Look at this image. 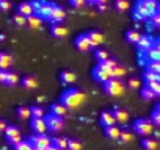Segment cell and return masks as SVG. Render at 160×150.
<instances>
[{
	"instance_id": "obj_14",
	"label": "cell",
	"mask_w": 160,
	"mask_h": 150,
	"mask_svg": "<svg viewBox=\"0 0 160 150\" xmlns=\"http://www.w3.org/2000/svg\"><path fill=\"white\" fill-rule=\"evenodd\" d=\"M154 45V38L152 36H149V35H141V38H140V41L137 42V47H138V50L140 52H146L148 49H151Z\"/></svg>"
},
{
	"instance_id": "obj_43",
	"label": "cell",
	"mask_w": 160,
	"mask_h": 150,
	"mask_svg": "<svg viewBox=\"0 0 160 150\" xmlns=\"http://www.w3.org/2000/svg\"><path fill=\"white\" fill-rule=\"evenodd\" d=\"M151 120H152V124L154 125H157V127H160V110H154L152 113H151Z\"/></svg>"
},
{
	"instance_id": "obj_3",
	"label": "cell",
	"mask_w": 160,
	"mask_h": 150,
	"mask_svg": "<svg viewBox=\"0 0 160 150\" xmlns=\"http://www.w3.org/2000/svg\"><path fill=\"white\" fill-rule=\"evenodd\" d=\"M32 7L35 10V14H38L42 21H50L52 17V10H53V2H47V0H30Z\"/></svg>"
},
{
	"instance_id": "obj_9",
	"label": "cell",
	"mask_w": 160,
	"mask_h": 150,
	"mask_svg": "<svg viewBox=\"0 0 160 150\" xmlns=\"http://www.w3.org/2000/svg\"><path fill=\"white\" fill-rule=\"evenodd\" d=\"M5 136H7V141L10 142V144H18L21 139H22V136H21V130L16 127V125H8L7 127V130H5Z\"/></svg>"
},
{
	"instance_id": "obj_18",
	"label": "cell",
	"mask_w": 160,
	"mask_h": 150,
	"mask_svg": "<svg viewBox=\"0 0 160 150\" xmlns=\"http://www.w3.org/2000/svg\"><path fill=\"white\" fill-rule=\"evenodd\" d=\"M141 55L146 61H160V50L154 45L151 49H148L146 52H141Z\"/></svg>"
},
{
	"instance_id": "obj_46",
	"label": "cell",
	"mask_w": 160,
	"mask_h": 150,
	"mask_svg": "<svg viewBox=\"0 0 160 150\" xmlns=\"http://www.w3.org/2000/svg\"><path fill=\"white\" fill-rule=\"evenodd\" d=\"M10 10H11V2H10V0H0V11L7 13Z\"/></svg>"
},
{
	"instance_id": "obj_47",
	"label": "cell",
	"mask_w": 160,
	"mask_h": 150,
	"mask_svg": "<svg viewBox=\"0 0 160 150\" xmlns=\"http://www.w3.org/2000/svg\"><path fill=\"white\" fill-rule=\"evenodd\" d=\"M149 21H151V24H152L154 27L160 28V13H154V14L149 17Z\"/></svg>"
},
{
	"instance_id": "obj_15",
	"label": "cell",
	"mask_w": 160,
	"mask_h": 150,
	"mask_svg": "<svg viewBox=\"0 0 160 150\" xmlns=\"http://www.w3.org/2000/svg\"><path fill=\"white\" fill-rule=\"evenodd\" d=\"M99 122L101 125L105 128V127H110V125H115L116 120H115V116H113V111H102L101 113V117H99Z\"/></svg>"
},
{
	"instance_id": "obj_7",
	"label": "cell",
	"mask_w": 160,
	"mask_h": 150,
	"mask_svg": "<svg viewBox=\"0 0 160 150\" xmlns=\"http://www.w3.org/2000/svg\"><path fill=\"white\" fill-rule=\"evenodd\" d=\"M27 139L30 141V144L33 147H44V148H47V147L52 145V138L47 136L46 133H35V134L28 136Z\"/></svg>"
},
{
	"instance_id": "obj_59",
	"label": "cell",
	"mask_w": 160,
	"mask_h": 150,
	"mask_svg": "<svg viewBox=\"0 0 160 150\" xmlns=\"http://www.w3.org/2000/svg\"><path fill=\"white\" fill-rule=\"evenodd\" d=\"M157 110H160V103H158V105H157Z\"/></svg>"
},
{
	"instance_id": "obj_22",
	"label": "cell",
	"mask_w": 160,
	"mask_h": 150,
	"mask_svg": "<svg viewBox=\"0 0 160 150\" xmlns=\"http://www.w3.org/2000/svg\"><path fill=\"white\" fill-rule=\"evenodd\" d=\"M105 134H107V138H108V139L116 141V139H119L121 128H119L116 124H115V125H110V127H105Z\"/></svg>"
},
{
	"instance_id": "obj_39",
	"label": "cell",
	"mask_w": 160,
	"mask_h": 150,
	"mask_svg": "<svg viewBox=\"0 0 160 150\" xmlns=\"http://www.w3.org/2000/svg\"><path fill=\"white\" fill-rule=\"evenodd\" d=\"M30 110H32V117H46L47 114L42 106H32Z\"/></svg>"
},
{
	"instance_id": "obj_57",
	"label": "cell",
	"mask_w": 160,
	"mask_h": 150,
	"mask_svg": "<svg viewBox=\"0 0 160 150\" xmlns=\"http://www.w3.org/2000/svg\"><path fill=\"white\" fill-rule=\"evenodd\" d=\"M0 41H5V35H2V33H0Z\"/></svg>"
},
{
	"instance_id": "obj_5",
	"label": "cell",
	"mask_w": 160,
	"mask_h": 150,
	"mask_svg": "<svg viewBox=\"0 0 160 150\" xmlns=\"http://www.w3.org/2000/svg\"><path fill=\"white\" fill-rule=\"evenodd\" d=\"M104 91H105V94L110 96V97H119V96L124 94V85H122L121 80L112 77L110 80H107V82L104 83Z\"/></svg>"
},
{
	"instance_id": "obj_36",
	"label": "cell",
	"mask_w": 160,
	"mask_h": 150,
	"mask_svg": "<svg viewBox=\"0 0 160 150\" xmlns=\"http://www.w3.org/2000/svg\"><path fill=\"white\" fill-rule=\"evenodd\" d=\"M94 58H96V59H98V63H99V61H105V59H108L110 56H108V52H107V50H104V49H99V47H98V49L94 50Z\"/></svg>"
},
{
	"instance_id": "obj_58",
	"label": "cell",
	"mask_w": 160,
	"mask_h": 150,
	"mask_svg": "<svg viewBox=\"0 0 160 150\" xmlns=\"http://www.w3.org/2000/svg\"><path fill=\"white\" fill-rule=\"evenodd\" d=\"M157 13H160V2H158V7H157Z\"/></svg>"
},
{
	"instance_id": "obj_50",
	"label": "cell",
	"mask_w": 160,
	"mask_h": 150,
	"mask_svg": "<svg viewBox=\"0 0 160 150\" xmlns=\"http://www.w3.org/2000/svg\"><path fill=\"white\" fill-rule=\"evenodd\" d=\"M7 127H8V124H7V120H3V119H0V131H3V133H5V130H7Z\"/></svg>"
},
{
	"instance_id": "obj_16",
	"label": "cell",
	"mask_w": 160,
	"mask_h": 150,
	"mask_svg": "<svg viewBox=\"0 0 160 150\" xmlns=\"http://www.w3.org/2000/svg\"><path fill=\"white\" fill-rule=\"evenodd\" d=\"M113 111V116H115V120H116V124H121V125H124L127 120H129V113L126 111V110H122V108H113L112 110Z\"/></svg>"
},
{
	"instance_id": "obj_42",
	"label": "cell",
	"mask_w": 160,
	"mask_h": 150,
	"mask_svg": "<svg viewBox=\"0 0 160 150\" xmlns=\"http://www.w3.org/2000/svg\"><path fill=\"white\" fill-rule=\"evenodd\" d=\"M146 69L160 73V61H146Z\"/></svg>"
},
{
	"instance_id": "obj_28",
	"label": "cell",
	"mask_w": 160,
	"mask_h": 150,
	"mask_svg": "<svg viewBox=\"0 0 160 150\" xmlns=\"http://www.w3.org/2000/svg\"><path fill=\"white\" fill-rule=\"evenodd\" d=\"M41 24H42V19H41L38 14H32V16L27 17V25H28L30 28H33V30H38V28L41 27Z\"/></svg>"
},
{
	"instance_id": "obj_56",
	"label": "cell",
	"mask_w": 160,
	"mask_h": 150,
	"mask_svg": "<svg viewBox=\"0 0 160 150\" xmlns=\"http://www.w3.org/2000/svg\"><path fill=\"white\" fill-rule=\"evenodd\" d=\"M33 150H47V148H44V147H35Z\"/></svg>"
},
{
	"instance_id": "obj_10",
	"label": "cell",
	"mask_w": 160,
	"mask_h": 150,
	"mask_svg": "<svg viewBox=\"0 0 160 150\" xmlns=\"http://www.w3.org/2000/svg\"><path fill=\"white\" fill-rule=\"evenodd\" d=\"M74 44H75V47H77L80 52H88V50H91V49H93V45H91V42H90V39H88L87 33L78 35V36L75 38Z\"/></svg>"
},
{
	"instance_id": "obj_26",
	"label": "cell",
	"mask_w": 160,
	"mask_h": 150,
	"mask_svg": "<svg viewBox=\"0 0 160 150\" xmlns=\"http://www.w3.org/2000/svg\"><path fill=\"white\" fill-rule=\"evenodd\" d=\"M22 85L25 89H36L38 88V80L33 77V75H25V77L22 78Z\"/></svg>"
},
{
	"instance_id": "obj_54",
	"label": "cell",
	"mask_w": 160,
	"mask_h": 150,
	"mask_svg": "<svg viewBox=\"0 0 160 150\" xmlns=\"http://www.w3.org/2000/svg\"><path fill=\"white\" fill-rule=\"evenodd\" d=\"M154 47H157V49L160 50V39H157V41H154Z\"/></svg>"
},
{
	"instance_id": "obj_27",
	"label": "cell",
	"mask_w": 160,
	"mask_h": 150,
	"mask_svg": "<svg viewBox=\"0 0 160 150\" xmlns=\"http://www.w3.org/2000/svg\"><path fill=\"white\" fill-rule=\"evenodd\" d=\"M13 64V56L10 53L0 52V69H8Z\"/></svg>"
},
{
	"instance_id": "obj_53",
	"label": "cell",
	"mask_w": 160,
	"mask_h": 150,
	"mask_svg": "<svg viewBox=\"0 0 160 150\" xmlns=\"http://www.w3.org/2000/svg\"><path fill=\"white\" fill-rule=\"evenodd\" d=\"M87 2V5H94L96 7V0H85Z\"/></svg>"
},
{
	"instance_id": "obj_11",
	"label": "cell",
	"mask_w": 160,
	"mask_h": 150,
	"mask_svg": "<svg viewBox=\"0 0 160 150\" xmlns=\"http://www.w3.org/2000/svg\"><path fill=\"white\" fill-rule=\"evenodd\" d=\"M64 19H66V11H64V8L55 3V5H53V10H52L50 22H52V24H61Z\"/></svg>"
},
{
	"instance_id": "obj_17",
	"label": "cell",
	"mask_w": 160,
	"mask_h": 150,
	"mask_svg": "<svg viewBox=\"0 0 160 150\" xmlns=\"http://www.w3.org/2000/svg\"><path fill=\"white\" fill-rule=\"evenodd\" d=\"M50 33H52L53 38L61 39V38H66V36H68V28H66L64 25H61V24H53V25L50 27Z\"/></svg>"
},
{
	"instance_id": "obj_2",
	"label": "cell",
	"mask_w": 160,
	"mask_h": 150,
	"mask_svg": "<svg viewBox=\"0 0 160 150\" xmlns=\"http://www.w3.org/2000/svg\"><path fill=\"white\" fill-rule=\"evenodd\" d=\"M85 100H87V96L80 91V89H77V88H69V89H66V91L61 94V97H60V102H61L68 110H75V108H78Z\"/></svg>"
},
{
	"instance_id": "obj_33",
	"label": "cell",
	"mask_w": 160,
	"mask_h": 150,
	"mask_svg": "<svg viewBox=\"0 0 160 150\" xmlns=\"http://www.w3.org/2000/svg\"><path fill=\"white\" fill-rule=\"evenodd\" d=\"M126 73H127L126 67H122V66H119V64H116V66H115V69L112 70L113 78H118V80H122V78L126 77Z\"/></svg>"
},
{
	"instance_id": "obj_48",
	"label": "cell",
	"mask_w": 160,
	"mask_h": 150,
	"mask_svg": "<svg viewBox=\"0 0 160 150\" xmlns=\"http://www.w3.org/2000/svg\"><path fill=\"white\" fill-rule=\"evenodd\" d=\"M8 69H0V83L7 85V80H8Z\"/></svg>"
},
{
	"instance_id": "obj_24",
	"label": "cell",
	"mask_w": 160,
	"mask_h": 150,
	"mask_svg": "<svg viewBox=\"0 0 160 150\" xmlns=\"http://www.w3.org/2000/svg\"><path fill=\"white\" fill-rule=\"evenodd\" d=\"M133 138H135V134H133V130H127V128H122L121 130V134H119V142L121 144H129V142H132L133 141Z\"/></svg>"
},
{
	"instance_id": "obj_32",
	"label": "cell",
	"mask_w": 160,
	"mask_h": 150,
	"mask_svg": "<svg viewBox=\"0 0 160 150\" xmlns=\"http://www.w3.org/2000/svg\"><path fill=\"white\" fill-rule=\"evenodd\" d=\"M141 97L144 99V100H154L155 97H157V94L154 92V89L152 88H149V86H143L141 88Z\"/></svg>"
},
{
	"instance_id": "obj_12",
	"label": "cell",
	"mask_w": 160,
	"mask_h": 150,
	"mask_svg": "<svg viewBox=\"0 0 160 150\" xmlns=\"http://www.w3.org/2000/svg\"><path fill=\"white\" fill-rule=\"evenodd\" d=\"M33 133H46L47 131V124L44 117H32V124H30Z\"/></svg>"
},
{
	"instance_id": "obj_40",
	"label": "cell",
	"mask_w": 160,
	"mask_h": 150,
	"mask_svg": "<svg viewBox=\"0 0 160 150\" xmlns=\"http://www.w3.org/2000/svg\"><path fill=\"white\" fill-rule=\"evenodd\" d=\"M127 88H129V89H141V83H140L138 78L130 77V78L127 80Z\"/></svg>"
},
{
	"instance_id": "obj_52",
	"label": "cell",
	"mask_w": 160,
	"mask_h": 150,
	"mask_svg": "<svg viewBox=\"0 0 160 150\" xmlns=\"http://www.w3.org/2000/svg\"><path fill=\"white\" fill-rule=\"evenodd\" d=\"M96 7H98L99 11H105V10H107V5H96Z\"/></svg>"
},
{
	"instance_id": "obj_45",
	"label": "cell",
	"mask_w": 160,
	"mask_h": 150,
	"mask_svg": "<svg viewBox=\"0 0 160 150\" xmlns=\"http://www.w3.org/2000/svg\"><path fill=\"white\" fill-rule=\"evenodd\" d=\"M69 5H71L72 8L80 10V8H83V7L87 5V2H85V0H69Z\"/></svg>"
},
{
	"instance_id": "obj_35",
	"label": "cell",
	"mask_w": 160,
	"mask_h": 150,
	"mask_svg": "<svg viewBox=\"0 0 160 150\" xmlns=\"http://www.w3.org/2000/svg\"><path fill=\"white\" fill-rule=\"evenodd\" d=\"M35 147L30 144V141L28 139H25V141H19L18 144H14V150H33Z\"/></svg>"
},
{
	"instance_id": "obj_37",
	"label": "cell",
	"mask_w": 160,
	"mask_h": 150,
	"mask_svg": "<svg viewBox=\"0 0 160 150\" xmlns=\"http://www.w3.org/2000/svg\"><path fill=\"white\" fill-rule=\"evenodd\" d=\"M82 142H80L78 139L72 138V139H68V148L66 150H82Z\"/></svg>"
},
{
	"instance_id": "obj_44",
	"label": "cell",
	"mask_w": 160,
	"mask_h": 150,
	"mask_svg": "<svg viewBox=\"0 0 160 150\" xmlns=\"http://www.w3.org/2000/svg\"><path fill=\"white\" fill-rule=\"evenodd\" d=\"M101 64H104L107 69H110V70H113L115 69V66L118 64V61L116 59H113V58H108V59H105V61H99Z\"/></svg>"
},
{
	"instance_id": "obj_21",
	"label": "cell",
	"mask_w": 160,
	"mask_h": 150,
	"mask_svg": "<svg viewBox=\"0 0 160 150\" xmlns=\"http://www.w3.org/2000/svg\"><path fill=\"white\" fill-rule=\"evenodd\" d=\"M18 13H21V14L25 16V17L35 14V10H33V7H32V2H22V3H19Z\"/></svg>"
},
{
	"instance_id": "obj_1",
	"label": "cell",
	"mask_w": 160,
	"mask_h": 150,
	"mask_svg": "<svg viewBox=\"0 0 160 150\" xmlns=\"http://www.w3.org/2000/svg\"><path fill=\"white\" fill-rule=\"evenodd\" d=\"M158 0H137L132 17L135 21H148L154 13H157Z\"/></svg>"
},
{
	"instance_id": "obj_51",
	"label": "cell",
	"mask_w": 160,
	"mask_h": 150,
	"mask_svg": "<svg viewBox=\"0 0 160 150\" xmlns=\"http://www.w3.org/2000/svg\"><path fill=\"white\" fill-rule=\"evenodd\" d=\"M108 0H96V5H107Z\"/></svg>"
},
{
	"instance_id": "obj_13",
	"label": "cell",
	"mask_w": 160,
	"mask_h": 150,
	"mask_svg": "<svg viewBox=\"0 0 160 150\" xmlns=\"http://www.w3.org/2000/svg\"><path fill=\"white\" fill-rule=\"evenodd\" d=\"M87 36H88V39H90L93 49H98V47L104 42V35H102L101 31H98V30H90V31L87 33Z\"/></svg>"
},
{
	"instance_id": "obj_34",
	"label": "cell",
	"mask_w": 160,
	"mask_h": 150,
	"mask_svg": "<svg viewBox=\"0 0 160 150\" xmlns=\"http://www.w3.org/2000/svg\"><path fill=\"white\" fill-rule=\"evenodd\" d=\"M16 113H18V117H19V119H22V120H25V119L32 117V110H30L28 106H24V105H22V106H19Z\"/></svg>"
},
{
	"instance_id": "obj_38",
	"label": "cell",
	"mask_w": 160,
	"mask_h": 150,
	"mask_svg": "<svg viewBox=\"0 0 160 150\" xmlns=\"http://www.w3.org/2000/svg\"><path fill=\"white\" fill-rule=\"evenodd\" d=\"M13 22H14L18 27H24V25H27V17L22 16L21 13H16V14L13 16Z\"/></svg>"
},
{
	"instance_id": "obj_19",
	"label": "cell",
	"mask_w": 160,
	"mask_h": 150,
	"mask_svg": "<svg viewBox=\"0 0 160 150\" xmlns=\"http://www.w3.org/2000/svg\"><path fill=\"white\" fill-rule=\"evenodd\" d=\"M60 80H61L63 85H72L77 80V77L72 70H61L60 72Z\"/></svg>"
},
{
	"instance_id": "obj_29",
	"label": "cell",
	"mask_w": 160,
	"mask_h": 150,
	"mask_svg": "<svg viewBox=\"0 0 160 150\" xmlns=\"http://www.w3.org/2000/svg\"><path fill=\"white\" fill-rule=\"evenodd\" d=\"M140 38H141V33L138 30H127L126 31V39L130 44H137L140 41Z\"/></svg>"
},
{
	"instance_id": "obj_8",
	"label": "cell",
	"mask_w": 160,
	"mask_h": 150,
	"mask_svg": "<svg viewBox=\"0 0 160 150\" xmlns=\"http://www.w3.org/2000/svg\"><path fill=\"white\" fill-rule=\"evenodd\" d=\"M113 77L112 75V70L110 69H107L104 64H101V63H98V66L93 69V78L96 80V82H99V83H105L107 80H110Z\"/></svg>"
},
{
	"instance_id": "obj_23",
	"label": "cell",
	"mask_w": 160,
	"mask_h": 150,
	"mask_svg": "<svg viewBox=\"0 0 160 150\" xmlns=\"http://www.w3.org/2000/svg\"><path fill=\"white\" fill-rule=\"evenodd\" d=\"M143 78L146 83H160V73L154 72V70H149L146 69L144 73H143Z\"/></svg>"
},
{
	"instance_id": "obj_4",
	"label": "cell",
	"mask_w": 160,
	"mask_h": 150,
	"mask_svg": "<svg viewBox=\"0 0 160 150\" xmlns=\"http://www.w3.org/2000/svg\"><path fill=\"white\" fill-rule=\"evenodd\" d=\"M132 130H133L137 134H140V136H151V134L154 133V124H152L151 119H143V117H140V119H137V120L132 124Z\"/></svg>"
},
{
	"instance_id": "obj_6",
	"label": "cell",
	"mask_w": 160,
	"mask_h": 150,
	"mask_svg": "<svg viewBox=\"0 0 160 150\" xmlns=\"http://www.w3.org/2000/svg\"><path fill=\"white\" fill-rule=\"evenodd\" d=\"M44 119H46V124H47V130L52 131V133H58L64 127V117H60V116L49 113V114H46Z\"/></svg>"
},
{
	"instance_id": "obj_20",
	"label": "cell",
	"mask_w": 160,
	"mask_h": 150,
	"mask_svg": "<svg viewBox=\"0 0 160 150\" xmlns=\"http://www.w3.org/2000/svg\"><path fill=\"white\" fill-rule=\"evenodd\" d=\"M68 108L61 103V102H58V103H52L50 105V113L52 114H55V116H60V117H64L66 114H68Z\"/></svg>"
},
{
	"instance_id": "obj_41",
	"label": "cell",
	"mask_w": 160,
	"mask_h": 150,
	"mask_svg": "<svg viewBox=\"0 0 160 150\" xmlns=\"http://www.w3.org/2000/svg\"><path fill=\"white\" fill-rule=\"evenodd\" d=\"M19 83V75L14 73V72H10L8 73V80H7V85L8 86H16Z\"/></svg>"
},
{
	"instance_id": "obj_25",
	"label": "cell",
	"mask_w": 160,
	"mask_h": 150,
	"mask_svg": "<svg viewBox=\"0 0 160 150\" xmlns=\"http://www.w3.org/2000/svg\"><path fill=\"white\" fill-rule=\"evenodd\" d=\"M141 145H143L144 150H157V147H158V141L154 139V138L144 136L143 141H141Z\"/></svg>"
},
{
	"instance_id": "obj_31",
	"label": "cell",
	"mask_w": 160,
	"mask_h": 150,
	"mask_svg": "<svg viewBox=\"0 0 160 150\" xmlns=\"http://www.w3.org/2000/svg\"><path fill=\"white\" fill-rule=\"evenodd\" d=\"M129 8H130L129 0H115V10L118 13H126Z\"/></svg>"
},
{
	"instance_id": "obj_55",
	"label": "cell",
	"mask_w": 160,
	"mask_h": 150,
	"mask_svg": "<svg viewBox=\"0 0 160 150\" xmlns=\"http://www.w3.org/2000/svg\"><path fill=\"white\" fill-rule=\"evenodd\" d=\"M47 150H61V148H58V147H55V145H50V147H47Z\"/></svg>"
},
{
	"instance_id": "obj_30",
	"label": "cell",
	"mask_w": 160,
	"mask_h": 150,
	"mask_svg": "<svg viewBox=\"0 0 160 150\" xmlns=\"http://www.w3.org/2000/svg\"><path fill=\"white\" fill-rule=\"evenodd\" d=\"M68 139L69 138H64V136H57V138H52V145L61 148V150H66L68 148Z\"/></svg>"
},
{
	"instance_id": "obj_49",
	"label": "cell",
	"mask_w": 160,
	"mask_h": 150,
	"mask_svg": "<svg viewBox=\"0 0 160 150\" xmlns=\"http://www.w3.org/2000/svg\"><path fill=\"white\" fill-rule=\"evenodd\" d=\"M146 86L152 88L154 92L157 94V97H160V83H146Z\"/></svg>"
}]
</instances>
